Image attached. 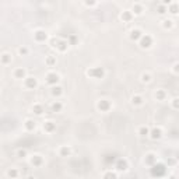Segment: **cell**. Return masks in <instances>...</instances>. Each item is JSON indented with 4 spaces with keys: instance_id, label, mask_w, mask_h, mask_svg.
Instances as JSON below:
<instances>
[{
    "instance_id": "6da1fadb",
    "label": "cell",
    "mask_w": 179,
    "mask_h": 179,
    "mask_svg": "<svg viewBox=\"0 0 179 179\" xmlns=\"http://www.w3.org/2000/svg\"><path fill=\"white\" fill-rule=\"evenodd\" d=\"M150 173H151V176H157V178L164 176L165 173H167V165L161 164V162H155V164L150 168Z\"/></svg>"
},
{
    "instance_id": "7a4b0ae2",
    "label": "cell",
    "mask_w": 179,
    "mask_h": 179,
    "mask_svg": "<svg viewBox=\"0 0 179 179\" xmlns=\"http://www.w3.org/2000/svg\"><path fill=\"white\" fill-rule=\"evenodd\" d=\"M87 76L95 78V80H101L105 77V70H103V67H91L87 70Z\"/></svg>"
},
{
    "instance_id": "3957f363",
    "label": "cell",
    "mask_w": 179,
    "mask_h": 179,
    "mask_svg": "<svg viewBox=\"0 0 179 179\" xmlns=\"http://www.w3.org/2000/svg\"><path fill=\"white\" fill-rule=\"evenodd\" d=\"M139 45L141 49H150V48L153 46V36L148 35V34L143 35L141 38L139 39Z\"/></svg>"
},
{
    "instance_id": "277c9868",
    "label": "cell",
    "mask_w": 179,
    "mask_h": 179,
    "mask_svg": "<svg viewBox=\"0 0 179 179\" xmlns=\"http://www.w3.org/2000/svg\"><path fill=\"white\" fill-rule=\"evenodd\" d=\"M45 81H46V84H49V85H57V83L60 81V76L57 74V73H49V74L46 76V78H45Z\"/></svg>"
},
{
    "instance_id": "5b68a950",
    "label": "cell",
    "mask_w": 179,
    "mask_h": 179,
    "mask_svg": "<svg viewBox=\"0 0 179 179\" xmlns=\"http://www.w3.org/2000/svg\"><path fill=\"white\" fill-rule=\"evenodd\" d=\"M97 108H98V111H101V112H108L109 109L112 108V105L108 99H99L97 103Z\"/></svg>"
},
{
    "instance_id": "8992f818",
    "label": "cell",
    "mask_w": 179,
    "mask_h": 179,
    "mask_svg": "<svg viewBox=\"0 0 179 179\" xmlns=\"http://www.w3.org/2000/svg\"><path fill=\"white\" fill-rule=\"evenodd\" d=\"M34 39H35L36 42H45L48 39V34L45 32L44 30H38L34 32Z\"/></svg>"
},
{
    "instance_id": "52a82bcc",
    "label": "cell",
    "mask_w": 179,
    "mask_h": 179,
    "mask_svg": "<svg viewBox=\"0 0 179 179\" xmlns=\"http://www.w3.org/2000/svg\"><path fill=\"white\" fill-rule=\"evenodd\" d=\"M24 84H25L27 88L34 90V88H36V85H38V80H36L35 77H31V76H30V77H25Z\"/></svg>"
},
{
    "instance_id": "ba28073f",
    "label": "cell",
    "mask_w": 179,
    "mask_h": 179,
    "mask_svg": "<svg viewBox=\"0 0 179 179\" xmlns=\"http://www.w3.org/2000/svg\"><path fill=\"white\" fill-rule=\"evenodd\" d=\"M69 45L70 44L67 41H64V39H57V42H56V49H57L59 52H66Z\"/></svg>"
},
{
    "instance_id": "9c48e42d",
    "label": "cell",
    "mask_w": 179,
    "mask_h": 179,
    "mask_svg": "<svg viewBox=\"0 0 179 179\" xmlns=\"http://www.w3.org/2000/svg\"><path fill=\"white\" fill-rule=\"evenodd\" d=\"M115 168H116V171H119V172H123V171H126L129 168L127 165V161L126 159H117L116 161V165H115Z\"/></svg>"
},
{
    "instance_id": "30bf717a",
    "label": "cell",
    "mask_w": 179,
    "mask_h": 179,
    "mask_svg": "<svg viewBox=\"0 0 179 179\" xmlns=\"http://www.w3.org/2000/svg\"><path fill=\"white\" fill-rule=\"evenodd\" d=\"M161 137H162V129L161 127H154L153 130H150V139L159 140Z\"/></svg>"
},
{
    "instance_id": "8fae6325",
    "label": "cell",
    "mask_w": 179,
    "mask_h": 179,
    "mask_svg": "<svg viewBox=\"0 0 179 179\" xmlns=\"http://www.w3.org/2000/svg\"><path fill=\"white\" fill-rule=\"evenodd\" d=\"M133 11H130V10H125L122 14H120V20H122L123 22H130L131 21V18H133Z\"/></svg>"
},
{
    "instance_id": "7c38bea8",
    "label": "cell",
    "mask_w": 179,
    "mask_h": 179,
    "mask_svg": "<svg viewBox=\"0 0 179 179\" xmlns=\"http://www.w3.org/2000/svg\"><path fill=\"white\" fill-rule=\"evenodd\" d=\"M157 162V155L155 154H147V155H145V158H144V164L145 165H148V167H153L154 164H155Z\"/></svg>"
},
{
    "instance_id": "4fadbf2b",
    "label": "cell",
    "mask_w": 179,
    "mask_h": 179,
    "mask_svg": "<svg viewBox=\"0 0 179 179\" xmlns=\"http://www.w3.org/2000/svg\"><path fill=\"white\" fill-rule=\"evenodd\" d=\"M55 129H56V125L52 122V120L44 122V130L46 131V133H52V131H55Z\"/></svg>"
},
{
    "instance_id": "5bb4252c",
    "label": "cell",
    "mask_w": 179,
    "mask_h": 179,
    "mask_svg": "<svg viewBox=\"0 0 179 179\" xmlns=\"http://www.w3.org/2000/svg\"><path fill=\"white\" fill-rule=\"evenodd\" d=\"M168 13H171L172 16H176V14H179V4L178 3H171L169 6H168Z\"/></svg>"
},
{
    "instance_id": "9a60e30c",
    "label": "cell",
    "mask_w": 179,
    "mask_h": 179,
    "mask_svg": "<svg viewBox=\"0 0 179 179\" xmlns=\"http://www.w3.org/2000/svg\"><path fill=\"white\" fill-rule=\"evenodd\" d=\"M31 164L34 165V167H41L42 164H44V158H42L41 155H34L32 158H31Z\"/></svg>"
},
{
    "instance_id": "2e32d148",
    "label": "cell",
    "mask_w": 179,
    "mask_h": 179,
    "mask_svg": "<svg viewBox=\"0 0 179 179\" xmlns=\"http://www.w3.org/2000/svg\"><path fill=\"white\" fill-rule=\"evenodd\" d=\"M24 126H25V129H27L28 131H32V130H35V127H36V122L32 120V119H27L25 123H24Z\"/></svg>"
},
{
    "instance_id": "e0dca14e",
    "label": "cell",
    "mask_w": 179,
    "mask_h": 179,
    "mask_svg": "<svg viewBox=\"0 0 179 179\" xmlns=\"http://www.w3.org/2000/svg\"><path fill=\"white\" fill-rule=\"evenodd\" d=\"M14 77L16 78H25L27 77V71H25V69H22V67L16 69L14 70Z\"/></svg>"
},
{
    "instance_id": "ac0fdd59",
    "label": "cell",
    "mask_w": 179,
    "mask_h": 179,
    "mask_svg": "<svg viewBox=\"0 0 179 179\" xmlns=\"http://www.w3.org/2000/svg\"><path fill=\"white\" fill-rule=\"evenodd\" d=\"M129 36H130V39H131V41H139V39L143 36V32H141V31H140V30H137V28H136V30H133V31H131V32H130V35H129Z\"/></svg>"
},
{
    "instance_id": "d6986e66",
    "label": "cell",
    "mask_w": 179,
    "mask_h": 179,
    "mask_svg": "<svg viewBox=\"0 0 179 179\" xmlns=\"http://www.w3.org/2000/svg\"><path fill=\"white\" fill-rule=\"evenodd\" d=\"M50 92H52L53 97L59 98L62 94H63V88H62L60 85H53V87H52V91H50Z\"/></svg>"
},
{
    "instance_id": "ffe728a7",
    "label": "cell",
    "mask_w": 179,
    "mask_h": 179,
    "mask_svg": "<svg viewBox=\"0 0 179 179\" xmlns=\"http://www.w3.org/2000/svg\"><path fill=\"white\" fill-rule=\"evenodd\" d=\"M59 154H60V157H69L70 154H71V150H70L69 145H63V147H60V150H59Z\"/></svg>"
},
{
    "instance_id": "44dd1931",
    "label": "cell",
    "mask_w": 179,
    "mask_h": 179,
    "mask_svg": "<svg viewBox=\"0 0 179 179\" xmlns=\"http://www.w3.org/2000/svg\"><path fill=\"white\" fill-rule=\"evenodd\" d=\"M143 97L141 95H133V97H131V103H133V105H136V106H140V105H143Z\"/></svg>"
},
{
    "instance_id": "7402d4cb",
    "label": "cell",
    "mask_w": 179,
    "mask_h": 179,
    "mask_svg": "<svg viewBox=\"0 0 179 179\" xmlns=\"http://www.w3.org/2000/svg\"><path fill=\"white\" fill-rule=\"evenodd\" d=\"M165 98H167V92H165L164 90H157V92H155V99H157V101H165Z\"/></svg>"
},
{
    "instance_id": "603a6c76",
    "label": "cell",
    "mask_w": 179,
    "mask_h": 179,
    "mask_svg": "<svg viewBox=\"0 0 179 179\" xmlns=\"http://www.w3.org/2000/svg\"><path fill=\"white\" fill-rule=\"evenodd\" d=\"M32 112H34L35 115H38V116H39V115L44 113V106L39 105V103H35V105L32 106Z\"/></svg>"
},
{
    "instance_id": "cb8c5ba5",
    "label": "cell",
    "mask_w": 179,
    "mask_h": 179,
    "mask_svg": "<svg viewBox=\"0 0 179 179\" xmlns=\"http://www.w3.org/2000/svg\"><path fill=\"white\" fill-rule=\"evenodd\" d=\"M139 134L141 137H147V136H150V129L147 127V126H141V127L139 129Z\"/></svg>"
},
{
    "instance_id": "d4e9b609",
    "label": "cell",
    "mask_w": 179,
    "mask_h": 179,
    "mask_svg": "<svg viewBox=\"0 0 179 179\" xmlns=\"http://www.w3.org/2000/svg\"><path fill=\"white\" fill-rule=\"evenodd\" d=\"M131 11H133L134 16H141V14H143V7L140 4H134L133 8H131Z\"/></svg>"
},
{
    "instance_id": "484cf974",
    "label": "cell",
    "mask_w": 179,
    "mask_h": 179,
    "mask_svg": "<svg viewBox=\"0 0 179 179\" xmlns=\"http://www.w3.org/2000/svg\"><path fill=\"white\" fill-rule=\"evenodd\" d=\"M62 109H63V105H62V102L56 101V102L52 103V112H60Z\"/></svg>"
},
{
    "instance_id": "4316f807",
    "label": "cell",
    "mask_w": 179,
    "mask_h": 179,
    "mask_svg": "<svg viewBox=\"0 0 179 179\" xmlns=\"http://www.w3.org/2000/svg\"><path fill=\"white\" fill-rule=\"evenodd\" d=\"M167 11H168V6H165V4H159L158 7H157V13H158L159 16H164Z\"/></svg>"
},
{
    "instance_id": "83f0119b",
    "label": "cell",
    "mask_w": 179,
    "mask_h": 179,
    "mask_svg": "<svg viewBox=\"0 0 179 179\" xmlns=\"http://www.w3.org/2000/svg\"><path fill=\"white\" fill-rule=\"evenodd\" d=\"M45 63H46L49 67L55 66V64H56V57H55V56H48L46 60H45Z\"/></svg>"
},
{
    "instance_id": "f1b7e54d",
    "label": "cell",
    "mask_w": 179,
    "mask_h": 179,
    "mask_svg": "<svg viewBox=\"0 0 179 179\" xmlns=\"http://www.w3.org/2000/svg\"><path fill=\"white\" fill-rule=\"evenodd\" d=\"M2 63L3 64L11 63V56L8 55V53H3V55H2Z\"/></svg>"
},
{
    "instance_id": "f546056e",
    "label": "cell",
    "mask_w": 179,
    "mask_h": 179,
    "mask_svg": "<svg viewBox=\"0 0 179 179\" xmlns=\"http://www.w3.org/2000/svg\"><path fill=\"white\" fill-rule=\"evenodd\" d=\"M7 176L8 178H17V176H18V171H17L16 168H10V169L7 171Z\"/></svg>"
},
{
    "instance_id": "4dcf8cb0",
    "label": "cell",
    "mask_w": 179,
    "mask_h": 179,
    "mask_svg": "<svg viewBox=\"0 0 179 179\" xmlns=\"http://www.w3.org/2000/svg\"><path fill=\"white\" fill-rule=\"evenodd\" d=\"M162 27H164L165 30H171V28L173 27V21H172V20H164V22H162Z\"/></svg>"
},
{
    "instance_id": "1f68e13d",
    "label": "cell",
    "mask_w": 179,
    "mask_h": 179,
    "mask_svg": "<svg viewBox=\"0 0 179 179\" xmlns=\"http://www.w3.org/2000/svg\"><path fill=\"white\" fill-rule=\"evenodd\" d=\"M151 80H153V78H151V74H148V73H143V74H141V81H143V83H150Z\"/></svg>"
},
{
    "instance_id": "d6a6232c",
    "label": "cell",
    "mask_w": 179,
    "mask_h": 179,
    "mask_svg": "<svg viewBox=\"0 0 179 179\" xmlns=\"http://www.w3.org/2000/svg\"><path fill=\"white\" fill-rule=\"evenodd\" d=\"M103 178H117V173L113 172V171H108V172L103 173Z\"/></svg>"
},
{
    "instance_id": "836d02e7",
    "label": "cell",
    "mask_w": 179,
    "mask_h": 179,
    "mask_svg": "<svg viewBox=\"0 0 179 179\" xmlns=\"http://www.w3.org/2000/svg\"><path fill=\"white\" fill-rule=\"evenodd\" d=\"M97 3H98V0H84V4H85L87 7H94Z\"/></svg>"
},
{
    "instance_id": "e575fe53",
    "label": "cell",
    "mask_w": 179,
    "mask_h": 179,
    "mask_svg": "<svg viewBox=\"0 0 179 179\" xmlns=\"http://www.w3.org/2000/svg\"><path fill=\"white\" fill-rule=\"evenodd\" d=\"M17 157H18V158H25V157H27V150H18Z\"/></svg>"
},
{
    "instance_id": "d590c367",
    "label": "cell",
    "mask_w": 179,
    "mask_h": 179,
    "mask_svg": "<svg viewBox=\"0 0 179 179\" xmlns=\"http://www.w3.org/2000/svg\"><path fill=\"white\" fill-rule=\"evenodd\" d=\"M172 108L173 109H179V98H173V99H172Z\"/></svg>"
},
{
    "instance_id": "8d00e7d4",
    "label": "cell",
    "mask_w": 179,
    "mask_h": 179,
    "mask_svg": "<svg viewBox=\"0 0 179 179\" xmlns=\"http://www.w3.org/2000/svg\"><path fill=\"white\" fill-rule=\"evenodd\" d=\"M18 53H20V55H22V56H25V55H28V49L25 46H21L18 49Z\"/></svg>"
},
{
    "instance_id": "74e56055",
    "label": "cell",
    "mask_w": 179,
    "mask_h": 179,
    "mask_svg": "<svg viewBox=\"0 0 179 179\" xmlns=\"http://www.w3.org/2000/svg\"><path fill=\"white\" fill-rule=\"evenodd\" d=\"M172 71L175 73V74H179V63H175V64H173Z\"/></svg>"
},
{
    "instance_id": "f35d334b",
    "label": "cell",
    "mask_w": 179,
    "mask_h": 179,
    "mask_svg": "<svg viewBox=\"0 0 179 179\" xmlns=\"http://www.w3.org/2000/svg\"><path fill=\"white\" fill-rule=\"evenodd\" d=\"M172 3V0H161V4H165V6H169Z\"/></svg>"
},
{
    "instance_id": "ab89813d",
    "label": "cell",
    "mask_w": 179,
    "mask_h": 179,
    "mask_svg": "<svg viewBox=\"0 0 179 179\" xmlns=\"http://www.w3.org/2000/svg\"><path fill=\"white\" fill-rule=\"evenodd\" d=\"M173 164H175V159H173V158H171L169 161H168V165H173Z\"/></svg>"
},
{
    "instance_id": "60d3db41",
    "label": "cell",
    "mask_w": 179,
    "mask_h": 179,
    "mask_svg": "<svg viewBox=\"0 0 179 179\" xmlns=\"http://www.w3.org/2000/svg\"><path fill=\"white\" fill-rule=\"evenodd\" d=\"M76 42V36H71V45Z\"/></svg>"
}]
</instances>
